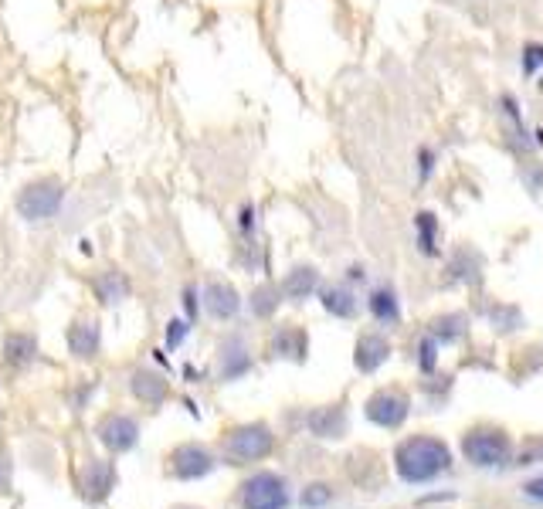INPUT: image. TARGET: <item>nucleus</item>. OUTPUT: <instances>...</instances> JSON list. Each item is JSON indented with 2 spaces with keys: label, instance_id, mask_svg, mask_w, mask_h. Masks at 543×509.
<instances>
[{
  "label": "nucleus",
  "instance_id": "20e7f679",
  "mask_svg": "<svg viewBox=\"0 0 543 509\" xmlns=\"http://www.w3.org/2000/svg\"><path fill=\"white\" fill-rule=\"evenodd\" d=\"M204 306H208V313L214 319H231L238 313L241 299L228 282H208V289H204Z\"/></svg>",
  "mask_w": 543,
  "mask_h": 509
},
{
  "label": "nucleus",
  "instance_id": "423d86ee",
  "mask_svg": "<svg viewBox=\"0 0 543 509\" xmlns=\"http://www.w3.org/2000/svg\"><path fill=\"white\" fill-rule=\"evenodd\" d=\"M438 170H442V153L435 150L432 143H421L415 150V184H432L438 177Z\"/></svg>",
  "mask_w": 543,
  "mask_h": 509
},
{
  "label": "nucleus",
  "instance_id": "9d476101",
  "mask_svg": "<svg viewBox=\"0 0 543 509\" xmlns=\"http://www.w3.org/2000/svg\"><path fill=\"white\" fill-rule=\"evenodd\" d=\"M520 72L527 82L543 75V41H527V45L520 48Z\"/></svg>",
  "mask_w": 543,
  "mask_h": 509
},
{
  "label": "nucleus",
  "instance_id": "4468645a",
  "mask_svg": "<svg viewBox=\"0 0 543 509\" xmlns=\"http://www.w3.org/2000/svg\"><path fill=\"white\" fill-rule=\"evenodd\" d=\"M520 180L530 194H543V160L540 157L520 160Z\"/></svg>",
  "mask_w": 543,
  "mask_h": 509
},
{
  "label": "nucleus",
  "instance_id": "9b49d317",
  "mask_svg": "<svg viewBox=\"0 0 543 509\" xmlns=\"http://www.w3.org/2000/svg\"><path fill=\"white\" fill-rule=\"evenodd\" d=\"M96 289H99V299L102 303H123L126 296V279L119 272H102L96 279Z\"/></svg>",
  "mask_w": 543,
  "mask_h": 509
},
{
  "label": "nucleus",
  "instance_id": "0eeeda50",
  "mask_svg": "<svg viewBox=\"0 0 543 509\" xmlns=\"http://www.w3.org/2000/svg\"><path fill=\"white\" fill-rule=\"evenodd\" d=\"M4 353H7V360H11V364L24 367V364H31L34 353H38V340H34L31 333H11L4 340Z\"/></svg>",
  "mask_w": 543,
  "mask_h": 509
},
{
  "label": "nucleus",
  "instance_id": "f8f14e48",
  "mask_svg": "<svg viewBox=\"0 0 543 509\" xmlns=\"http://www.w3.org/2000/svg\"><path fill=\"white\" fill-rule=\"evenodd\" d=\"M133 435H136V428L129 425L126 418H109L106 425H102V442H106V445L123 448V445L133 442Z\"/></svg>",
  "mask_w": 543,
  "mask_h": 509
},
{
  "label": "nucleus",
  "instance_id": "dca6fc26",
  "mask_svg": "<svg viewBox=\"0 0 543 509\" xmlns=\"http://www.w3.org/2000/svg\"><path fill=\"white\" fill-rule=\"evenodd\" d=\"M252 306H255V313H269V309L275 306V292L269 289V286H262V289H258L255 292V296H252Z\"/></svg>",
  "mask_w": 543,
  "mask_h": 509
},
{
  "label": "nucleus",
  "instance_id": "39448f33",
  "mask_svg": "<svg viewBox=\"0 0 543 509\" xmlns=\"http://www.w3.org/2000/svg\"><path fill=\"white\" fill-rule=\"evenodd\" d=\"M367 309H370V316H374L381 326H394V323H398V319H401L398 292H394L391 286H377L374 292H370Z\"/></svg>",
  "mask_w": 543,
  "mask_h": 509
},
{
  "label": "nucleus",
  "instance_id": "1a4fd4ad",
  "mask_svg": "<svg viewBox=\"0 0 543 509\" xmlns=\"http://www.w3.org/2000/svg\"><path fill=\"white\" fill-rule=\"evenodd\" d=\"M323 306L330 309L333 316H343V319L357 313V299H353V292L343 289V286L326 289V292H323Z\"/></svg>",
  "mask_w": 543,
  "mask_h": 509
},
{
  "label": "nucleus",
  "instance_id": "2eb2a0df",
  "mask_svg": "<svg viewBox=\"0 0 543 509\" xmlns=\"http://www.w3.org/2000/svg\"><path fill=\"white\" fill-rule=\"evenodd\" d=\"M384 350H387V343L381 340V336H364V340H360V347H357V360L364 367H374L377 360L384 357Z\"/></svg>",
  "mask_w": 543,
  "mask_h": 509
},
{
  "label": "nucleus",
  "instance_id": "6e6552de",
  "mask_svg": "<svg viewBox=\"0 0 543 509\" xmlns=\"http://www.w3.org/2000/svg\"><path fill=\"white\" fill-rule=\"evenodd\" d=\"M316 286H320V275H316L313 265H296V269L286 275L289 296H309V292H316Z\"/></svg>",
  "mask_w": 543,
  "mask_h": 509
},
{
  "label": "nucleus",
  "instance_id": "7ed1b4c3",
  "mask_svg": "<svg viewBox=\"0 0 543 509\" xmlns=\"http://www.w3.org/2000/svg\"><path fill=\"white\" fill-rule=\"evenodd\" d=\"M68 350H72V357H79V360L96 357L99 353V323L96 319L82 316L68 326Z\"/></svg>",
  "mask_w": 543,
  "mask_h": 509
},
{
  "label": "nucleus",
  "instance_id": "f03ea898",
  "mask_svg": "<svg viewBox=\"0 0 543 509\" xmlns=\"http://www.w3.org/2000/svg\"><path fill=\"white\" fill-rule=\"evenodd\" d=\"M411 228H415V245H418L421 255H428V258L442 255L445 228H442V218H438L432 207H421V211H415Z\"/></svg>",
  "mask_w": 543,
  "mask_h": 509
},
{
  "label": "nucleus",
  "instance_id": "f257e3e1",
  "mask_svg": "<svg viewBox=\"0 0 543 509\" xmlns=\"http://www.w3.org/2000/svg\"><path fill=\"white\" fill-rule=\"evenodd\" d=\"M65 197H68L65 180L38 177V180H28V184L17 191L14 211H17V218L28 221V224H45V221H51V218H58V214H62Z\"/></svg>",
  "mask_w": 543,
  "mask_h": 509
},
{
  "label": "nucleus",
  "instance_id": "ddd939ff",
  "mask_svg": "<svg viewBox=\"0 0 543 509\" xmlns=\"http://www.w3.org/2000/svg\"><path fill=\"white\" fill-rule=\"evenodd\" d=\"M258 228H262V218H258V204L255 201H245L238 207V231L245 241H252L258 235Z\"/></svg>",
  "mask_w": 543,
  "mask_h": 509
}]
</instances>
